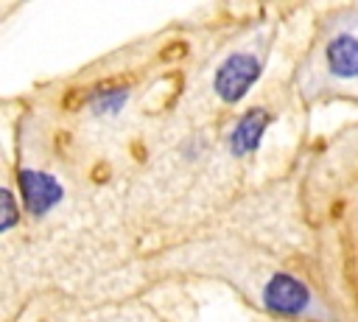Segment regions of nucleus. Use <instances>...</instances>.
<instances>
[{"label": "nucleus", "mask_w": 358, "mask_h": 322, "mask_svg": "<svg viewBox=\"0 0 358 322\" xmlns=\"http://www.w3.org/2000/svg\"><path fill=\"white\" fill-rule=\"evenodd\" d=\"M260 76H263L260 56H255L249 50H235L218 64V70L213 76V90L224 104H238L246 98V92H252V87L257 84Z\"/></svg>", "instance_id": "1"}, {"label": "nucleus", "mask_w": 358, "mask_h": 322, "mask_svg": "<svg viewBox=\"0 0 358 322\" xmlns=\"http://www.w3.org/2000/svg\"><path fill=\"white\" fill-rule=\"evenodd\" d=\"M260 300H263V308L274 316H305L310 314L313 308V294L310 288L296 277V274H288V272H274L268 277V283L263 286L260 291Z\"/></svg>", "instance_id": "2"}, {"label": "nucleus", "mask_w": 358, "mask_h": 322, "mask_svg": "<svg viewBox=\"0 0 358 322\" xmlns=\"http://www.w3.org/2000/svg\"><path fill=\"white\" fill-rule=\"evenodd\" d=\"M17 188H20V204L34 221L48 218L64 199V185L53 174H45L39 168H20Z\"/></svg>", "instance_id": "3"}, {"label": "nucleus", "mask_w": 358, "mask_h": 322, "mask_svg": "<svg viewBox=\"0 0 358 322\" xmlns=\"http://www.w3.org/2000/svg\"><path fill=\"white\" fill-rule=\"evenodd\" d=\"M268 123H271V115H268V109H263V106H252L249 112H243V115L232 123V129H229V134H227V148H229V154H232V157H252V154L260 148Z\"/></svg>", "instance_id": "4"}, {"label": "nucleus", "mask_w": 358, "mask_h": 322, "mask_svg": "<svg viewBox=\"0 0 358 322\" xmlns=\"http://www.w3.org/2000/svg\"><path fill=\"white\" fill-rule=\"evenodd\" d=\"M324 64L341 81L358 78V34L341 31L324 45Z\"/></svg>", "instance_id": "5"}, {"label": "nucleus", "mask_w": 358, "mask_h": 322, "mask_svg": "<svg viewBox=\"0 0 358 322\" xmlns=\"http://www.w3.org/2000/svg\"><path fill=\"white\" fill-rule=\"evenodd\" d=\"M129 98H131L129 87H123V84H106V87L92 90L87 106H90L92 118H117L123 112V106L129 104Z\"/></svg>", "instance_id": "6"}, {"label": "nucleus", "mask_w": 358, "mask_h": 322, "mask_svg": "<svg viewBox=\"0 0 358 322\" xmlns=\"http://www.w3.org/2000/svg\"><path fill=\"white\" fill-rule=\"evenodd\" d=\"M20 216H22V204H17L11 188H3V221H0V230L3 232L14 230L17 221H20Z\"/></svg>", "instance_id": "7"}]
</instances>
